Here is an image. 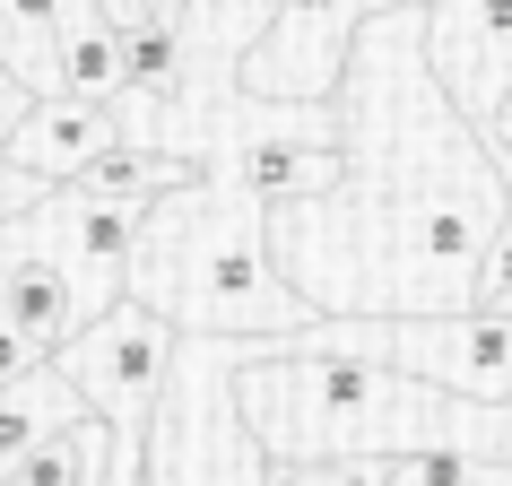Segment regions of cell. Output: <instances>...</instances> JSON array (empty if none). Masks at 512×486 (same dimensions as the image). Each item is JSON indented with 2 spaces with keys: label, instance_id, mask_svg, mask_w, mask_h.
Returning <instances> with one entry per match:
<instances>
[{
  "label": "cell",
  "instance_id": "6da1fadb",
  "mask_svg": "<svg viewBox=\"0 0 512 486\" xmlns=\"http://www.w3.org/2000/svg\"><path fill=\"white\" fill-rule=\"evenodd\" d=\"M382 9H400V0H278L270 27L252 35V53H243V96H278V105L322 113L348 87L356 35L374 27Z\"/></svg>",
  "mask_w": 512,
  "mask_h": 486
},
{
  "label": "cell",
  "instance_id": "7a4b0ae2",
  "mask_svg": "<svg viewBox=\"0 0 512 486\" xmlns=\"http://www.w3.org/2000/svg\"><path fill=\"white\" fill-rule=\"evenodd\" d=\"M70 391L87 400V417H105V426H148V400H157L165 365H174V322H157L148 304H113L96 330H79L70 348L53 356Z\"/></svg>",
  "mask_w": 512,
  "mask_h": 486
},
{
  "label": "cell",
  "instance_id": "3957f363",
  "mask_svg": "<svg viewBox=\"0 0 512 486\" xmlns=\"http://www.w3.org/2000/svg\"><path fill=\"white\" fill-rule=\"evenodd\" d=\"M426 70L469 131L512 105V0H426Z\"/></svg>",
  "mask_w": 512,
  "mask_h": 486
},
{
  "label": "cell",
  "instance_id": "277c9868",
  "mask_svg": "<svg viewBox=\"0 0 512 486\" xmlns=\"http://www.w3.org/2000/svg\"><path fill=\"white\" fill-rule=\"evenodd\" d=\"M0 322L18 330L44 365H53L79 330H96L105 313H96V296H87L79 278L61 270L53 252H27V243H9V261H0Z\"/></svg>",
  "mask_w": 512,
  "mask_h": 486
},
{
  "label": "cell",
  "instance_id": "5b68a950",
  "mask_svg": "<svg viewBox=\"0 0 512 486\" xmlns=\"http://www.w3.org/2000/svg\"><path fill=\"white\" fill-rule=\"evenodd\" d=\"M105 148H122V113H113V105H70V96H44V105L18 113V131L0 139V165H18V174H35V183L61 191V183H79Z\"/></svg>",
  "mask_w": 512,
  "mask_h": 486
},
{
  "label": "cell",
  "instance_id": "8992f818",
  "mask_svg": "<svg viewBox=\"0 0 512 486\" xmlns=\"http://www.w3.org/2000/svg\"><path fill=\"white\" fill-rule=\"evenodd\" d=\"M61 191L157 209V200H183V191H200V165H191V157H165V148H139V139H122V148H105V157L87 165L79 183H61Z\"/></svg>",
  "mask_w": 512,
  "mask_h": 486
},
{
  "label": "cell",
  "instance_id": "52a82bcc",
  "mask_svg": "<svg viewBox=\"0 0 512 486\" xmlns=\"http://www.w3.org/2000/svg\"><path fill=\"white\" fill-rule=\"evenodd\" d=\"M61 35H70L61 0H0V79L61 96Z\"/></svg>",
  "mask_w": 512,
  "mask_h": 486
},
{
  "label": "cell",
  "instance_id": "ba28073f",
  "mask_svg": "<svg viewBox=\"0 0 512 486\" xmlns=\"http://www.w3.org/2000/svg\"><path fill=\"white\" fill-rule=\"evenodd\" d=\"M70 417H87V400L70 391V374H61V365H35L18 391H0V469H18V460H27L44 434H61Z\"/></svg>",
  "mask_w": 512,
  "mask_h": 486
},
{
  "label": "cell",
  "instance_id": "9c48e42d",
  "mask_svg": "<svg viewBox=\"0 0 512 486\" xmlns=\"http://www.w3.org/2000/svg\"><path fill=\"white\" fill-rule=\"evenodd\" d=\"M105 417H70L61 434H44L18 469H0V486H96V469H105Z\"/></svg>",
  "mask_w": 512,
  "mask_h": 486
},
{
  "label": "cell",
  "instance_id": "30bf717a",
  "mask_svg": "<svg viewBox=\"0 0 512 486\" xmlns=\"http://www.w3.org/2000/svg\"><path fill=\"white\" fill-rule=\"evenodd\" d=\"M122 44V79H131V96H157V105H174L183 96V18L174 9H157L148 27H131V35H113Z\"/></svg>",
  "mask_w": 512,
  "mask_h": 486
},
{
  "label": "cell",
  "instance_id": "8fae6325",
  "mask_svg": "<svg viewBox=\"0 0 512 486\" xmlns=\"http://www.w3.org/2000/svg\"><path fill=\"white\" fill-rule=\"evenodd\" d=\"M61 96H70V105H113V96H131V79H122V44H113L96 18L61 35Z\"/></svg>",
  "mask_w": 512,
  "mask_h": 486
},
{
  "label": "cell",
  "instance_id": "7c38bea8",
  "mask_svg": "<svg viewBox=\"0 0 512 486\" xmlns=\"http://www.w3.org/2000/svg\"><path fill=\"white\" fill-rule=\"evenodd\" d=\"M382 486H512V460L495 452H382Z\"/></svg>",
  "mask_w": 512,
  "mask_h": 486
},
{
  "label": "cell",
  "instance_id": "4fadbf2b",
  "mask_svg": "<svg viewBox=\"0 0 512 486\" xmlns=\"http://www.w3.org/2000/svg\"><path fill=\"white\" fill-rule=\"evenodd\" d=\"M469 313H512V226L495 235V252H486L478 278H469Z\"/></svg>",
  "mask_w": 512,
  "mask_h": 486
},
{
  "label": "cell",
  "instance_id": "5bb4252c",
  "mask_svg": "<svg viewBox=\"0 0 512 486\" xmlns=\"http://www.w3.org/2000/svg\"><path fill=\"white\" fill-rule=\"evenodd\" d=\"M44 200H53V183H35V174H18V165H0V226L27 217V209H44Z\"/></svg>",
  "mask_w": 512,
  "mask_h": 486
},
{
  "label": "cell",
  "instance_id": "9a60e30c",
  "mask_svg": "<svg viewBox=\"0 0 512 486\" xmlns=\"http://www.w3.org/2000/svg\"><path fill=\"white\" fill-rule=\"evenodd\" d=\"M87 9H96V27H105V35H131V27H148V18H157L165 0H87Z\"/></svg>",
  "mask_w": 512,
  "mask_h": 486
},
{
  "label": "cell",
  "instance_id": "2e32d148",
  "mask_svg": "<svg viewBox=\"0 0 512 486\" xmlns=\"http://www.w3.org/2000/svg\"><path fill=\"white\" fill-rule=\"evenodd\" d=\"M35 365H44V356H35V348H27V339H18V330L0 322V391H18V382H27V374H35Z\"/></svg>",
  "mask_w": 512,
  "mask_h": 486
},
{
  "label": "cell",
  "instance_id": "e0dca14e",
  "mask_svg": "<svg viewBox=\"0 0 512 486\" xmlns=\"http://www.w3.org/2000/svg\"><path fill=\"white\" fill-rule=\"evenodd\" d=\"M486 139H495V148H504V157H512V105H504V122H495V131H486Z\"/></svg>",
  "mask_w": 512,
  "mask_h": 486
},
{
  "label": "cell",
  "instance_id": "ac0fdd59",
  "mask_svg": "<svg viewBox=\"0 0 512 486\" xmlns=\"http://www.w3.org/2000/svg\"><path fill=\"white\" fill-rule=\"evenodd\" d=\"M165 9H174V18H183V0H165Z\"/></svg>",
  "mask_w": 512,
  "mask_h": 486
}]
</instances>
